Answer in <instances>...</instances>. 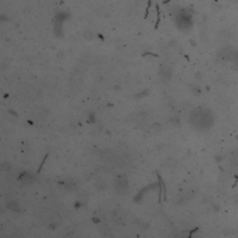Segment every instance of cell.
Returning <instances> with one entry per match:
<instances>
[{
	"label": "cell",
	"mask_w": 238,
	"mask_h": 238,
	"mask_svg": "<svg viewBox=\"0 0 238 238\" xmlns=\"http://www.w3.org/2000/svg\"><path fill=\"white\" fill-rule=\"evenodd\" d=\"M126 187H128V182H126V181L123 180V178H118V181L116 184V188L118 189V192L122 193L123 191H126Z\"/></svg>",
	"instance_id": "6da1fadb"
},
{
	"label": "cell",
	"mask_w": 238,
	"mask_h": 238,
	"mask_svg": "<svg viewBox=\"0 0 238 238\" xmlns=\"http://www.w3.org/2000/svg\"><path fill=\"white\" fill-rule=\"evenodd\" d=\"M32 180V176L29 175V174H24L22 177V181L23 182H30Z\"/></svg>",
	"instance_id": "7a4b0ae2"
}]
</instances>
